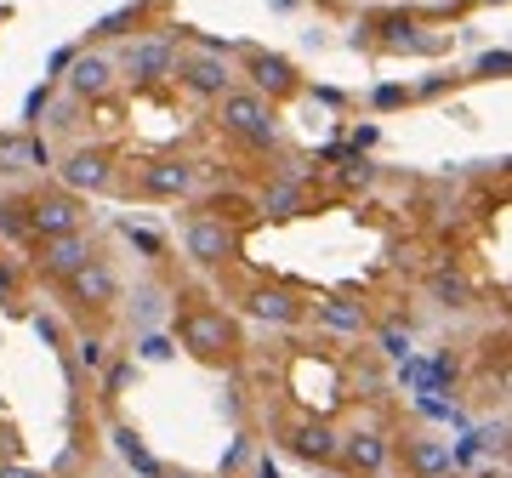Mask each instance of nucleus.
Returning <instances> with one entry per match:
<instances>
[{"label":"nucleus","mask_w":512,"mask_h":478,"mask_svg":"<svg viewBox=\"0 0 512 478\" xmlns=\"http://www.w3.org/2000/svg\"><path fill=\"white\" fill-rule=\"evenodd\" d=\"M120 69L137 80V86H160V80H171L177 74V46L171 40H131L126 46V57H120Z\"/></svg>","instance_id":"8"},{"label":"nucleus","mask_w":512,"mask_h":478,"mask_svg":"<svg viewBox=\"0 0 512 478\" xmlns=\"http://www.w3.org/2000/svg\"><path fill=\"white\" fill-rule=\"evenodd\" d=\"M256 478H279V473H274V467H268V461H262V467H256Z\"/></svg>","instance_id":"34"},{"label":"nucleus","mask_w":512,"mask_h":478,"mask_svg":"<svg viewBox=\"0 0 512 478\" xmlns=\"http://www.w3.org/2000/svg\"><path fill=\"white\" fill-rule=\"evenodd\" d=\"M177 342H183L194 359H222V353L234 348V319L222 308H194L177 319Z\"/></svg>","instance_id":"2"},{"label":"nucleus","mask_w":512,"mask_h":478,"mask_svg":"<svg viewBox=\"0 0 512 478\" xmlns=\"http://www.w3.org/2000/svg\"><path fill=\"white\" fill-rule=\"evenodd\" d=\"M336 444H342V439H336L325 422H302V427L291 433V450H296L302 461H319V467H325V461H336Z\"/></svg>","instance_id":"19"},{"label":"nucleus","mask_w":512,"mask_h":478,"mask_svg":"<svg viewBox=\"0 0 512 478\" xmlns=\"http://www.w3.org/2000/svg\"><path fill=\"white\" fill-rule=\"evenodd\" d=\"M404 467H410L416 478H450L456 456H450L444 439H404Z\"/></svg>","instance_id":"15"},{"label":"nucleus","mask_w":512,"mask_h":478,"mask_svg":"<svg viewBox=\"0 0 512 478\" xmlns=\"http://www.w3.org/2000/svg\"><path fill=\"white\" fill-rule=\"evenodd\" d=\"M63 86H69V97H103L114 86V57L109 52H74Z\"/></svg>","instance_id":"10"},{"label":"nucleus","mask_w":512,"mask_h":478,"mask_svg":"<svg viewBox=\"0 0 512 478\" xmlns=\"http://www.w3.org/2000/svg\"><path fill=\"white\" fill-rule=\"evenodd\" d=\"M109 439H114V450H120V461H126V467H137L143 478H165L160 456H154V450L143 444V433H137V427H114Z\"/></svg>","instance_id":"18"},{"label":"nucleus","mask_w":512,"mask_h":478,"mask_svg":"<svg viewBox=\"0 0 512 478\" xmlns=\"http://www.w3.org/2000/svg\"><path fill=\"white\" fill-rule=\"evenodd\" d=\"M319 325H330L336 336H359L370 325V313L353 296H319Z\"/></svg>","instance_id":"16"},{"label":"nucleus","mask_w":512,"mask_h":478,"mask_svg":"<svg viewBox=\"0 0 512 478\" xmlns=\"http://www.w3.org/2000/svg\"><path fill=\"white\" fill-rule=\"evenodd\" d=\"M126 239H137V245H143L148 257H154V251H160V239L148 234V228H131V222H126Z\"/></svg>","instance_id":"30"},{"label":"nucleus","mask_w":512,"mask_h":478,"mask_svg":"<svg viewBox=\"0 0 512 478\" xmlns=\"http://www.w3.org/2000/svg\"><path fill=\"white\" fill-rule=\"evenodd\" d=\"M217 109H222V126L234 131V137H245V143H256V148L274 143L279 126H274V103H268V97H256V92H222Z\"/></svg>","instance_id":"1"},{"label":"nucleus","mask_w":512,"mask_h":478,"mask_svg":"<svg viewBox=\"0 0 512 478\" xmlns=\"http://www.w3.org/2000/svg\"><path fill=\"white\" fill-rule=\"evenodd\" d=\"M29 325H35V336H40V342H52V348H57V342H63V325H57L52 313H35Z\"/></svg>","instance_id":"28"},{"label":"nucleus","mask_w":512,"mask_h":478,"mask_svg":"<svg viewBox=\"0 0 512 478\" xmlns=\"http://www.w3.org/2000/svg\"><path fill=\"white\" fill-rule=\"evenodd\" d=\"M46 166H52L46 137H29V131H0V177H12V171H46Z\"/></svg>","instance_id":"11"},{"label":"nucleus","mask_w":512,"mask_h":478,"mask_svg":"<svg viewBox=\"0 0 512 478\" xmlns=\"http://www.w3.org/2000/svg\"><path fill=\"white\" fill-rule=\"evenodd\" d=\"M0 478H46V473H35V467H0Z\"/></svg>","instance_id":"33"},{"label":"nucleus","mask_w":512,"mask_h":478,"mask_svg":"<svg viewBox=\"0 0 512 478\" xmlns=\"http://www.w3.org/2000/svg\"><path fill=\"white\" fill-rule=\"evenodd\" d=\"M74 359L86 370H103L109 365V342H103V336H86V342H74Z\"/></svg>","instance_id":"24"},{"label":"nucleus","mask_w":512,"mask_h":478,"mask_svg":"<svg viewBox=\"0 0 512 478\" xmlns=\"http://www.w3.org/2000/svg\"><path fill=\"white\" fill-rule=\"evenodd\" d=\"M97 251L86 245L80 234H63V239H46V274H57V279H69V274H80L86 262H92Z\"/></svg>","instance_id":"17"},{"label":"nucleus","mask_w":512,"mask_h":478,"mask_svg":"<svg viewBox=\"0 0 512 478\" xmlns=\"http://www.w3.org/2000/svg\"><path fill=\"white\" fill-rule=\"evenodd\" d=\"M131 319H137L143 331L160 325V319H165V291H160V285H143V291L131 296Z\"/></svg>","instance_id":"21"},{"label":"nucleus","mask_w":512,"mask_h":478,"mask_svg":"<svg viewBox=\"0 0 512 478\" xmlns=\"http://www.w3.org/2000/svg\"><path fill=\"white\" fill-rule=\"evenodd\" d=\"M12 291H18V274H12V268L0 262V296H12Z\"/></svg>","instance_id":"32"},{"label":"nucleus","mask_w":512,"mask_h":478,"mask_svg":"<svg viewBox=\"0 0 512 478\" xmlns=\"http://www.w3.org/2000/svg\"><path fill=\"white\" fill-rule=\"evenodd\" d=\"M177 80H183V92L205 97V103H217L222 92H234V69H228V57L222 52L177 57Z\"/></svg>","instance_id":"7"},{"label":"nucleus","mask_w":512,"mask_h":478,"mask_svg":"<svg viewBox=\"0 0 512 478\" xmlns=\"http://www.w3.org/2000/svg\"><path fill=\"white\" fill-rule=\"evenodd\" d=\"M376 348H382L387 359H410V331H399V325H387V331H376Z\"/></svg>","instance_id":"25"},{"label":"nucleus","mask_w":512,"mask_h":478,"mask_svg":"<svg viewBox=\"0 0 512 478\" xmlns=\"http://www.w3.org/2000/svg\"><path fill=\"white\" fill-rule=\"evenodd\" d=\"M69 302H80V308H114L120 302V279H114L109 262L92 257L80 274H69Z\"/></svg>","instance_id":"9"},{"label":"nucleus","mask_w":512,"mask_h":478,"mask_svg":"<svg viewBox=\"0 0 512 478\" xmlns=\"http://www.w3.org/2000/svg\"><path fill=\"white\" fill-rule=\"evenodd\" d=\"M0 234H29V228H23V200L0 205Z\"/></svg>","instance_id":"26"},{"label":"nucleus","mask_w":512,"mask_h":478,"mask_svg":"<svg viewBox=\"0 0 512 478\" xmlns=\"http://www.w3.org/2000/svg\"><path fill=\"white\" fill-rule=\"evenodd\" d=\"M234 251H239V234L222 217H194L183 228V257L194 268H222V262H234Z\"/></svg>","instance_id":"3"},{"label":"nucleus","mask_w":512,"mask_h":478,"mask_svg":"<svg viewBox=\"0 0 512 478\" xmlns=\"http://www.w3.org/2000/svg\"><path fill=\"white\" fill-rule=\"evenodd\" d=\"M57 177H63L69 194H109L114 188V154L109 148H74V154H63Z\"/></svg>","instance_id":"6"},{"label":"nucleus","mask_w":512,"mask_h":478,"mask_svg":"<svg viewBox=\"0 0 512 478\" xmlns=\"http://www.w3.org/2000/svg\"><path fill=\"white\" fill-rule=\"evenodd\" d=\"M137 353H143L148 365H165V359L177 353V342H171L165 331H143V342H137Z\"/></svg>","instance_id":"23"},{"label":"nucleus","mask_w":512,"mask_h":478,"mask_svg":"<svg viewBox=\"0 0 512 478\" xmlns=\"http://www.w3.org/2000/svg\"><path fill=\"white\" fill-rule=\"evenodd\" d=\"M245 69H251V92L256 97H279V92H291L296 86L291 57H279V52H251L245 57Z\"/></svg>","instance_id":"12"},{"label":"nucleus","mask_w":512,"mask_h":478,"mask_svg":"<svg viewBox=\"0 0 512 478\" xmlns=\"http://www.w3.org/2000/svg\"><path fill=\"white\" fill-rule=\"evenodd\" d=\"M342 183H348V188H370V183H376V166H370V160H353V166L342 171Z\"/></svg>","instance_id":"27"},{"label":"nucleus","mask_w":512,"mask_h":478,"mask_svg":"<svg viewBox=\"0 0 512 478\" xmlns=\"http://www.w3.org/2000/svg\"><path fill=\"white\" fill-rule=\"evenodd\" d=\"M126 382H131V365H109V376H103V387H109V393H120Z\"/></svg>","instance_id":"29"},{"label":"nucleus","mask_w":512,"mask_h":478,"mask_svg":"<svg viewBox=\"0 0 512 478\" xmlns=\"http://www.w3.org/2000/svg\"><path fill=\"white\" fill-rule=\"evenodd\" d=\"M387 456H393V439H387L382 427H353L348 439L336 444V461H342L353 478H382Z\"/></svg>","instance_id":"5"},{"label":"nucleus","mask_w":512,"mask_h":478,"mask_svg":"<svg viewBox=\"0 0 512 478\" xmlns=\"http://www.w3.org/2000/svg\"><path fill=\"white\" fill-rule=\"evenodd\" d=\"M427 291H433V302H439V308H456V313H461V308H473V285H467L461 274H450V268H439Z\"/></svg>","instance_id":"20"},{"label":"nucleus","mask_w":512,"mask_h":478,"mask_svg":"<svg viewBox=\"0 0 512 478\" xmlns=\"http://www.w3.org/2000/svg\"><path fill=\"white\" fill-rule=\"evenodd\" d=\"M143 194H154V200H183L188 188H194V166L188 160H154V166H143Z\"/></svg>","instance_id":"14"},{"label":"nucleus","mask_w":512,"mask_h":478,"mask_svg":"<svg viewBox=\"0 0 512 478\" xmlns=\"http://www.w3.org/2000/svg\"><path fill=\"white\" fill-rule=\"evenodd\" d=\"M80 200L74 194H35V200H23V228L40 239H63V234H80Z\"/></svg>","instance_id":"4"},{"label":"nucleus","mask_w":512,"mask_h":478,"mask_svg":"<svg viewBox=\"0 0 512 478\" xmlns=\"http://www.w3.org/2000/svg\"><path fill=\"white\" fill-rule=\"evenodd\" d=\"M245 308H251V319H262V325H296V319H302V296L285 291V285H256Z\"/></svg>","instance_id":"13"},{"label":"nucleus","mask_w":512,"mask_h":478,"mask_svg":"<svg viewBox=\"0 0 512 478\" xmlns=\"http://www.w3.org/2000/svg\"><path fill=\"white\" fill-rule=\"evenodd\" d=\"M262 211H268V217H296V211H302V188H296V183H274L268 194H262Z\"/></svg>","instance_id":"22"},{"label":"nucleus","mask_w":512,"mask_h":478,"mask_svg":"<svg viewBox=\"0 0 512 478\" xmlns=\"http://www.w3.org/2000/svg\"><path fill=\"white\" fill-rule=\"evenodd\" d=\"M46 97H52V86H40V92H29V120H35V114L46 109Z\"/></svg>","instance_id":"31"}]
</instances>
